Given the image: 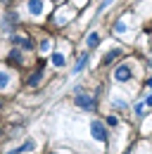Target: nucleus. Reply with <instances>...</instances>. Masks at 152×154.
Listing matches in <instances>:
<instances>
[{
  "instance_id": "f03ea898",
  "label": "nucleus",
  "mask_w": 152,
  "mask_h": 154,
  "mask_svg": "<svg viewBox=\"0 0 152 154\" xmlns=\"http://www.w3.org/2000/svg\"><path fill=\"white\" fill-rule=\"evenodd\" d=\"M131 66L128 64H121V66H116V71H114V81H119V83H126V81H131Z\"/></svg>"
},
{
  "instance_id": "2eb2a0df",
  "label": "nucleus",
  "mask_w": 152,
  "mask_h": 154,
  "mask_svg": "<svg viewBox=\"0 0 152 154\" xmlns=\"http://www.w3.org/2000/svg\"><path fill=\"white\" fill-rule=\"evenodd\" d=\"M107 123H109V126H119V119H116V116H107Z\"/></svg>"
},
{
  "instance_id": "39448f33",
  "label": "nucleus",
  "mask_w": 152,
  "mask_h": 154,
  "mask_svg": "<svg viewBox=\"0 0 152 154\" xmlns=\"http://www.w3.org/2000/svg\"><path fill=\"white\" fill-rule=\"evenodd\" d=\"M86 64H88V55H86V52H83V55H81V57L76 59V64H74V74H81V71H83V69H86Z\"/></svg>"
},
{
  "instance_id": "a211bd4d",
  "label": "nucleus",
  "mask_w": 152,
  "mask_h": 154,
  "mask_svg": "<svg viewBox=\"0 0 152 154\" xmlns=\"http://www.w3.org/2000/svg\"><path fill=\"white\" fill-rule=\"evenodd\" d=\"M145 104H152V95H150V97H147V100H145Z\"/></svg>"
},
{
  "instance_id": "1a4fd4ad",
  "label": "nucleus",
  "mask_w": 152,
  "mask_h": 154,
  "mask_svg": "<svg viewBox=\"0 0 152 154\" xmlns=\"http://www.w3.org/2000/svg\"><path fill=\"white\" fill-rule=\"evenodd\" d=\"M33 147H36V145H33V140H26V142H24L21 147H17V149H14V154H21V152H31Z\"/></svg>"
},
{
  "instance_id": "aec40b11",
  "label": "nucleus",
  "mask_w": 152,
  "mask_h": 154,
  "mask_svg": "<svg viewBox=\"0 0 152 154\" xmlns=\"http://www.w3.org/2000/svg\"><path fill=\"white\" fill-rule=\"evenodd\" d=\"M10 154H14V152H10Z\"/></svg>"
},
{
  "instance_id": "0eeeda50",
  "label": "nucleus",
  "mask_w": 152,
  "mask_h": 154,
  "mask_svg": "<svg viewBox=\"0 0 152 154\" xmlns=\"http://www.w3.org/2000/svg\"><path fill=\"white\" fill-rule=\"evenodd\" d=\"M97 43H100V33H97V31L88 33V38H86V45H88V48H97Z\"/></svg>"
},
{
  "instance_id": "20e7f679",
  "label": "nucleus",
  "mask_w": 152,
  "mask_h": 154,
  "mask_svg": "<svg viewBox=\"0 0 152 154\" xmlns=\"http://www.w3.org/2000/svg\"><path fill=\"white\" fill-rule=\"evenodd\" d=\"M26 7H29V12H31L33 17H38V14H43L45 2H43V0H29V2H26Z\"/></svg>"
},
{
  "instance_id": "f8f14e48",
  "label": "nucleus",
  "mask_w": 152,
  "mask_h": 154,
  "mask_svg": "<svg viewBox=\"0 0 152 154\" xmlns=\"http://www.w3.org/2000/svg\"><path fill=\"white\" fill-rule=\"evenodd\" d=\"M124 31H126V24H124V21L114 24V33H124Z\"/></svg>"
},
{
  "instance_id": "7ed1b4c3",
  "label": "nucleus",
  "mask_w": 152,
  "mask_h": 154,
  "mask_svg": "<svg viewBox=\"0 0 152 154\" xmlns=\"http://www.w3.org/2000/svg\"><path fill=\"white\" fill-rule=\"evenodd\" d=\"M76 104H78L81 109H93V107H95V100L90 95H86V93H76Z\"/></svg>"
},
{
  "instance_id": "6e6552de",
  "label": "nucleus",
  "mask_w": 152,
  "mask_h": 154,
  "mask_svg": "<svg viewBox=\"0 0 152 154\" xmlns=\"http://www.w3.org/2000/svg\"><path fill=\"white\" fill-rule=\"evenodd\" d=\"M40 78H43V66L38 69L36 74H31V78H29V85H31V88H36L38 83H40Z\"/></svg>"
},
{
  "instance_id": "9d476101",
  "label": "nucleus",
  "mask_w": 152,
  "mask_h": 154,
  "mask_svg": "<svg viewBox=\"0 0 152 154\" xmlns=\"http://www.w3.org/2000/svg\"><path fill=\"white\" fill-rule=\"evenodd\" d=\"M52 64H55V66H64V64H67L64 55H62V52H55V55H52Z\"/></svg>"
},
{
  "instance_id": "dca6fc26",
  "label": "nucleus",
  "mask_w": 152,
  "mask_h": 154,
  "mask_svg": "<svg viewBox=\"0 0 152 154\" xmlns=\"http://www.w3.org/2000/svg\"><path fill=\"white\" fill-rule=\"evenodd\" d=\"M48 50H50V43L43 40V43H40V52H48Z\"/></svg>"
},
{
  "instance_id": "f257e3e1",
  "label": "nucleus",
  "mask_w": 152,
  "mask_h": 154,
  "mask_svg": "<svg viewBox=\"0 0 152 154\" xmlns=\"http://www.w3.org/2000/svg\"><path fill=\"white\" fill-rule=\"evenodd\" d=\"M90 133H93L95 140H100V142H107V128H105L100 121H93V123H90Z\"/></svg>"
},
{
  "instance_id": "f3484780",
  "label": "nucleus",
  "mask_w": 152,
  "mask_h": 154,
  "mask_svg": "<svg viewBox=\"0 0 152 154\" xmlns=\"http://www.w3.org/2000/svg\"><path fill=\"white\" fill-rule=\"evenodd\" d=\"M143 112H145V104H143V102H140V104H135V114H143Z\"/></svg>"
},
{
  "instance_id": "4468645a",
  "label": "nucleus",
  "mask_w": 152,
  "mask_h": 154,
  "mask_svg": "<svg viewBox=\"0 0 152 154\" xmlns=\"http://www.w3.org/2000/svg\"><path fill=\"white\" fill-rule=\"evenodd\" d=\"M109 2H112V0H105V2H102V5H100V7H97V14H102V12H105V10H107V5H109Z\"/></svg>"
},
{
  "instance_id": "ddd939ff",
  "label": "nucleus",
  "mask_w": 152,
  "mask_h": 154,
  "mask_svg": "<svg viewBox=\"0 0 152 154\" xmlns=\"http://www.w3.org/2000/svg\"><path fill=\"white\" fill-rule=\"evenodd\" d=\"M10 62H21V55H19V50H12V52H10Z\"/></svg>"
},
{
  "instance_id": "423d86ee",
  "label": "nucleus",
  "mask_w": 152,
  "mask_h": 154,
  "mask_svg": "<svg viewBox=\"0 0 152 154\" xmlns=\"http://www.w3.org/2000/svg\"><path fill=\"white\" fill-rule=\"evenodd\" d=\"M116 57H121V50L119 48H114V50H109L107 55H105V59H102V64H112Z\"/></svg>"
},
{
  "instance_id": "9b49d317",
  "label": "nucleus",
  "mask_w": 152,
  "mask_h": 154,
  "mask_svg": "<svg viewBox=\"0 0 152 154\" xmlns=\"http://www.w3.org/2000/svg\"><path fill=\"white\" fill-rule=\"evenodd\" d=\"M7 83H10V74H2V76H0V88L5 90V88H7Z\"/></svg>"
},
{
  "instance_id": "6ab92c4d",
  "label": "nucleus",
  "mask_w": 152,
  "mask_h": 154,
  "mask_svg": "<svg viewBox=\"0 0 152 154\" xmlns=\"http://www.w3.org/2000/svg\"><path fill=\"white\" fill-rule=\"evenodd\" d=\"M147 88H152V76H150V78H147Z\"/></svg>"
}]
</instances>
